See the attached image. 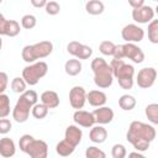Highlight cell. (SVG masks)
Segmentation results:
<instances>
[{"instance_id":"6","label":"cell","mask_w":158,"mask_h":158,"mask_svg":"<svg viewBox=\"0 0 158 158\" xmlns=\"http://www.w3.org/2000/svg\"><path fill=\"white\" fill-rule=\"evenodd\" d=\"M114 58L116 59H123V58H128L131 59L133 63H142L144 60V53L143 51L136 46L132 42H127L125 44H117L115 48V52L112 54Z\"/></svg>"},{"instance_id":"36","label":"cell","mask_w":158,"mask_h":158,"mask_svg":"<svg viewBox=\"0 0 158 158\" xmlns=\"http://www.w3.org/2000/svg\"><path fill=\"white\" fill-rule=\"evenodd\" d=\"M11 128H12V123L9 118H6V117L0 118V135L9 133L11 131Z\"/></svg>"},{"instance_id":"39","label":"cell","mask_w":158,"mask_h":158,"mask_svg":"<svg viewBox=\"0 0 158 158\" xmlns=\"http://www.w3.org/2000/svg\"><path fill=\"white\" fill-rule=\"evenodd\" d=\"M48 0H31V4L32 6L37 7V9H41V7H44L46 4H47Z\"/></svg>"},{"instance_id":"27","label":"cell","mask_w":158,"mask_h":158,"mask_svg":"<svg viewBox=\"0 0 158 158\" xmlns=\"http://www.w3.org/2000/svg\"><path fill=\"white\" fill-rule=\"evenodd\" d=\"M146 116L152 125L158 123V104H149L146 106Z\"/></svg>"},{"instance_id":"38","label":"cell","mask_w":158,"mask_h":158,"mask_svg":"<svg viewBox=\"0 0 158 158\" xmlns=\"http://www.w3.org/2000/svg\"><path fill=\"white\" fill-rule=\"evenodd\" d=\"M7 83H9V77L5 72H0V94H2L6 88H7Z\"/></svg>"},{"instance_id":"25","label":"cell","mask_w":158,"mask_h":158,"mask_svg":"<svg viewBox=\"0 0 158 158\" xmlns=\"http://www.w3.org/2000/svg\"><path fill=\"white\" fill-rule=\"evenodd\" d=\"M21 31V27H20V23L15 20H7L6 21V26H5V36L7 37H15L20 33Z\"/></svg>"},{"instance_id":"11","label":"cell","mask_w":158,"mask_h":158,"mask_svg":"<svg viewBox=\"0 0 158 158\" xmlns=\"http://www.w3.org/2000/svg\"><path fill=\"white\" fill-rule=\"evenodd\" d=\"M31 158H46L48 154V146L42 139H32L25 152Z\"/></svg>"},{"instance_id":"1","label":"cell","mask_w":158,"mask_h":158,"mask_svg":"<svg viewBox=\"0 0 158 158\" xmlns=\"http://www.w3.org/2000/svg\"><path fill=\"white\" fill-rule=\"evenodd\" d=\"M156 128L153 125H148L141 121H132L126 133L127 141L133 146L135 149L144 152L149 148V144L156 138Z\"/></svg>"},{"instance_id":"24","label":"cell","mask_w":158,"mask_h":158,"mask_svg":"<svg viewBox=\"0 0 158 158\" xmlns=\"http://www.w3.org/2000/svg\"><path fill=\"white\" fill-rule=\"evenodd\" d=\"M118 106L125 111H130L136 106V99L128 94L121 95L118 99Z\"/></svg>"},{"instance_id":"33","label":"cell","mask_w":158,"mask_h":158,"mask_svg":"<svg viewBox=\"0 0 158 158\" xmlns=\"http://www.w3.org/2000/svg\"><path fill=\"white\" fill-rule=\"evenodd\" d=\"M85 156H86V158H105L106 157L105 152H102L101 149H99L95 146L88 147L85 151Z\"/></svg>"},{"instance_id":"8","label":"cell","mask_w":158,"mask_h":158,"mask_svg":"<svg viewBox=\"0 0 158 158\" xmlns=\"http://www.w3.org/2000/svg\"><path fill=\"white\" fill-rule=\"evenodd\" d=\"M156 79H157V70L153 67H146L138 72L137 78H136V83L139 88L148 89L154 84Z\"/></svg>"},{"instance_id":"12","label":"cell","mask_w":158,"mask_h":158,"mask_svg":"<svg viewBox=\"0 0 158 158\" xmlns=\"http://www.w3.org/2000/svg\"><path fill=\"white\" fill-rule=\"evenodd\" d=\"M69 102L73 109H83L86 102V91L83 86H73L69 91Z\"/></svg>"},{"instance_id":"32","label":"cell","mask_w":158,"mask_h":158,"mask_svg":"<svg viewBox=\"0 0 158 158\" xmlns=\"http://www.w3.org/2000/svg\"><path fill=\"white\" fill-rule=\"evenodd\" d=\"M36 23H37V19H36V16H33L31 14H27V15L22 16V19H21V26L26 30L33 28L36 26Z\"/></svg>"},{"instance_id":"20","label":"cell","mask_w":158,"mask_h":158,"mask_svg":"<svg viewBox=\"0 0 158 158\" xmlns=\"http://www.w3.org/2000/svg\"><path fill=\"white\" fill-rule=\"evenodd\" d=\"M16 152V146H15V142L9 138V137H4V138H0V154L5 158H9V157H12Z\"/></svg>"},{"instance_id":"13","label":"cell","mask_w":158,"mask_h":158,"mask_svg":"<svg viewBox=\"0 0 158 158\" xmlns=\"http://www.w3.org/2000/svg\"><path fill=\"white\" fill-rule=\"evenodd\" d=\"M132 19L138 23H148L154 19V10L148 5H142L132 10Z\"/></svg>"},{"instance_id":"15","label":"cell","mask_w":158,"mask_h":158,"mask_svg":"<svg viewBox=\"0 0 158 158\" xmlns=\"http://www.w3.org/2000/svg\"><path fill=\"white\" fill-rule=\"evenodd\" d=\"M73 120H74V122H75L78 126L86 127V128L94 126V123H95V118H94L93 112L84 111V110H81V109L75 110V112L73 114Z\"/></svg>"},{"instance_id":"2","label":"cell","mask_w":158,"mask_h":158,"mask_svg":"<svg viewBox=\"0 0 158 158\" xmlns=\"http://www.w3.org/2000/svg\"><path fill=\"white\" fill-rule=\"evenodd\" d=\"M110 67H111L114 78L117 79V81H118V85L125 90L132 89V86H133V77H135L133 65L128 64V63H125L123 59L114 58L110 62Z\"/></svg>"},{"instance_id":"21","label":"cell","mask_w":158,"mask_h":158,"mask_svg":"<svg viewBox=\"0 0 158 158\" xmlns=\"http://www.w3.org/2000/svg\"><path fill=\"white\" fill-rule=\"evenodd\" d=\"M64 70L70 77L78 75L81 72V63H80V60L78 58L77 59H69V60H67L65 64H64Z\"/></svg>"},{"instance_id":"41","label":"cell","mask_w":158,"mask_h":158,"mask_svg":"<svg viewBox=\"0 0 158 158\" xmlns=\"http://www.w3.org/2000/svg\"><path fill=\"white\" fill-rule=\"evenodd\" d=\"M128 4L133 7V9H137L142 5H144V0H128Z\"/></svg>"},{"instance_id":"45","label":"cell","mask_w":158,"mask_h":158,"mask_svg":"<svg viewBox=\"0 0 158 158\" xmlns=\"http://www.w3.org/2000/svg\"><path fill=\"white\" fill-rule=\"evenodd\" d=\"M153 1H158V0H153Z\"/></svg>"},{"instance_id":"37","label":"cell","mask_w":158,"mask_h":158,"mask_svg":"<svg viewBox=\"0 0 158 158\" xmlns=\"http://www.w3.org/2000/svg\"><path fill=\"white\" fill-rule=\"evenodd\" d=\"M32 139H33V136H31V135H23V136L20 137V139H19V147H20V149L23 153L26 152V149H27V147H28V144H30V142Z\"/></svg>"},{"instance_id":"35","label":"cell","mask_w":158,"mask_h":158,"mask_svg":"<svg viewBox=\"0 0 158 158\" xmlns=\"http://www.w3.org/2000/svg\"><path fill=\"white\" fill-rule=\"evenodd\" d=\"M44 9H46V12L48 15H52V16L59 14V11H60V6L57 1H47Z\"/></svg>"},{"instance_id":"22","label":"cell","mask_w":158,"mask_h":158,"mask_svg":"<svg viewBox=\"0 0 158 158\" xmlns=\"http://www.w3.org/2000/svg\"><path fill=\"white\" fill-rule=\"evenodd\" d=\"M85 10L90 15H100L105 10V5L100 0H89L85 4Z\"/></svg>"},{"instance_id":"44","label":"cell","mask_w":158,"mask_h":158,"mask_svg":"<svg viewBox=\"0 0 158 158\" xmlns=\"http://www.w3.org/2000/svg\"><path fill=\"white\" fill-rule=\"evenodd\" d=\"M1 2H2V0H0V4H1Z\"/></svg>"},{"instance_id":"7","label":"cell","mask_w":158,"mask_h":158,"mask_svg":"<svg viewBox=\"0 0 158 158\" xmlns=\"http://www.w3.org/2000/svg\"><path fill=\"white\" fill-rule=\"evenodd\" d=\"M48 72V65L46 62H33L22 69V78L28 85H36L40 79H42Z\"/></svg>"},{"instance_id":"31","label":"cell","mask_w":158,"mask_h":158,"mask_svg":"<svg viewBox=\"0 0 158 158\" xmlns=\"http://www.w3.org/2000/svg\"><path fill=\"white\" fill-rule=\"evenodd\" d=\"M115 48H116V44L111 41H102L99 46V51L104 56H112L115 52Z\"/></svg>"},{"instance_id":"34","label":"cell","mask_w":158,"mask_h":158,"mask_svg":"<svg viewBox=\"0 0 158 158\" xmlns=\"http://www.w3.org/2000/svg\"><path fill=\"white\" fill-rule=\"evenodd\" d=\"M126 154H127V152H126V148H125L123 144H121V143H116V144L112 146L111 156H112L114 158H125Z\"/></svg>"},{"instance_id":"23","label":"cell","mask_w":158,"mask_h":158,"mask_svg":"<svg viewBox=\"0 0 158 158\" xmlns=\"http://www.w3.org/2000/svg\"><path fill=\"white\" fill-rule=\"evenodd\" d=\"M74 149H75V147H74L73 144H70L67 139L59 141V142L57 143V146H56V152H57L59 156H62V157H68V156H70V154L74 152Z\"/></svg>"},{"instance_id":"4","label":"cell","mask_w":158,"mask_h":158,"mask_svg":"<svg viewBox=\"0 0 158 158\" xmlns=\"http://www.w3.org/2000/svg\"><path fill=\"white\" fill-rule=\"evenodd\" d=\"M91 70L94 73V83L100 89H106L112 85L114 75L110 64L101 57H96L91 60Z\"/></svg>"},{"instance_id":"16","label":"cell","mask_w":158,"mask_h":158,"mask_svg":"<svg viewBox=\"0 0 158 158\" xmlns=\"http://www.w3.org/2000/svg\"><path fill=\"white\" fill-rule=\"evenodd\" d=\"M81 137H83V132L81 130L75 126V125H69L65 128L64 132V139H67L70 144H73L74 147H77L80 142H81Z\"/></svg>"},{"instance_id":"40","label":"cell","mask_w":158,"mask_h":158,"mask_svg":"<svg viewBox=\"0 0 158 158\" xmlns=\"http://www.w3.org/2000/svg\"><path fill=\"white\" fill-rule=\"evenodd\" d=\"M6 19L4 17V15L0 12V36H2L5 33V26H6Z\"/></svg>"},{"instance_id":"10","label":"cell","mask_w":158,"mask_h":158,"mask_svg":"<svg viewBox=\"0 0 158 158\" xmlns=\"http://www.w3.org/2000/svg\"><path fill=\"white\" fill-rule=\"evenodd\" d=\"M67 51L69 54H72L73 57L78 58V59H89L93 54V49L91 47L83 44L78 41H72L68 43L67 46Z\"/></svg>"},{"instance_id":"42","label":"cell","mask_w":158,"mask_h":158,"mask_svg":"<svg viewBox=\"0 0 158 158\" xmlns=\"http://www.w3.org/2000/svg\"><path fill=\"white\" fill-rule=\"evenodd\" d=\"M128 156H130V157H138V158H143V154H142V153H139V151H137V152H131Z\"/></svg>"},{"instance_id":"18","label":"cell","mask_w":158,"mask_h":158,"mask_svg":"<svg viewBox=\"0 0 158 158\" xmlns=\"http://www.w3.org/2000/svg\"><path fill=\"white\" fill-rule=\"evenodd\" d=\"M41 102L48 109H56L59 105V96L53 90H46L41 94Z\"/></svg>"},{"instance_id":"26","label":"cell","mask_w":158,"mask_h":158,"mask_svg":"<svg viewBox=\"0 0 158 158\" xmlns=\"http://www.w3.org/2000/svg\"><path fill=\"white\" fill-rule=\"evenodd\" d=\"M48 107L44 105V104H42V102H40V104H35L33 106H32V109H31V114H32V116L35 117V118H37V120H42V118H44L47 115H48Z\"/></svg>"},{"instance_id":"14","label":"cell","mask_w":158,"mask_h":158,"mask_svg":"<svg viewBox=\"0 0 158 158\" xmlns=\"http://www.w3.org/2000/svg\"><path fill=\"white\" fill-rule=\"evenodd\" d=\"M93 115H94V118H95V122L99 123V125H106V123H110L112 120H114V111L111 107L109 106H99L98 109H95L93 111Z\"/></svg>"},{"instance_id":"3","label":"cell","mask_w":158,"mask_h":158,"mask_svg":"<svg viewBox=\"0 0 158 158\" xmlns=\"http://www.w3.org/2000/svg\"><path fill=\"white\" fill-rule=\"evenodd\" d=\"M37 100L38 96L35 90H25L20 95L15 107L12 109V118L19 123L26 122L30 116V111L32 106L37 102Z\"/></svg>"},{"instance_id":"43","label":"cell","mask_w":158,"mask_h":158,"mask_svg":"<svg viewBox=\"0 0 158 158\" xmlns=\"http://www.w3.org/2000/svg\"><path fill=\"white\" fill-rule=\"evenodd\" d=\"M1 47H2V40H1V36H0V51H1Z\"/></svg>"},{"instance_id":"28","label":"cell","mask_w":158,"mask_h":158,"mask_svg":"<svg viewBox=\"0 0 158 158\" xmlns=\"http://www.w3.org/2000/svg\"><path fill=\"white\" fill-rule=\"evenodd\" d=\"M10 115V98L6 94H0V118Z\"/></svg>"},{"instance_id":"9","label":"cell","mask_w":158,"mask_h":158,"mask_svg":"<svg viewBox=\"0 0 158 158\" xmlns=\"http://www.w3.org/2000/svg\"><path fill=\"white\" fill-rule=\"evenodd\" d=\"M121 36H122V40H125L126 42L136 43V42H141L143 40L144 31L138 25L128 23L121 30Z\"/></svg>"},{"instance_id":"30","label":"cell","mask_w":158,"mask_h":158,"mask_svg":"<svg viewBox=\"0 0 158 158\" xmlns=\"http://www.w3.org/2000/svg\"><path fill=\"white\" fill-rule=\"evenodd\" d=\"M26 81L23 80V78L21 77H16V78H14L12 79V81H11V89H12V91L14 93H16V94H22L25 90H26Z\"/></svg>"},{"instance_id":"5","label":"cell","mask_w":158,"mask_h":158,"mask_svg":"<svg viewBox=\"0 0 158 158\" xmlns=\"http://www.w3.org/2000/svg\"><path fill=\"white\" fill-rule=\"evenodd\" d=\"M53 51V43L49 41H41L35 44H27L22 48L21 57L26 63H33L37 59L48 57Z\"/></svg>"},{"instance_id":"29","label":"cell","mask_w":158,"mask_h":158,"mask_svg":"<svg viewBox=\"0 0 158 158\" xmlns=\"http://www.w3.org/2000/svg\"><path fill=\"white\" fill-rule=\"evenodd\" d=\"M148 40L154 44L158 43V21L154 19L148 22Z\"/></svg>"},{"instance_id":"19","label":"cell","mask_w":158,"mask_h":158,"mask_svg":"<svg viewBox=\"0 0 158 158\" xmlns=\"http://www.w3.org/2000/svg\"><path fill=\"white\" fill-rule=\"evenodd\" d=\"M107 138V131L101 126V125H98V126H91V130L89 132V139L94 143H104Z\"/></svg>"},{"instance_id":"17","label":"cell","mask_w":158,"mask_h":158,"mask_svg":"<svg viewBox=\"0 0 158 158\" xmlns=\"http://www.w3.org/2000/svg\"><path fill=\"white\" fill-rule=\"evenodd\" d=\"M86 101L91 106L99 107V106H104L106 104L107 96L101 90H90L89 93H86Z\"/></svg>"}]
</instances>
